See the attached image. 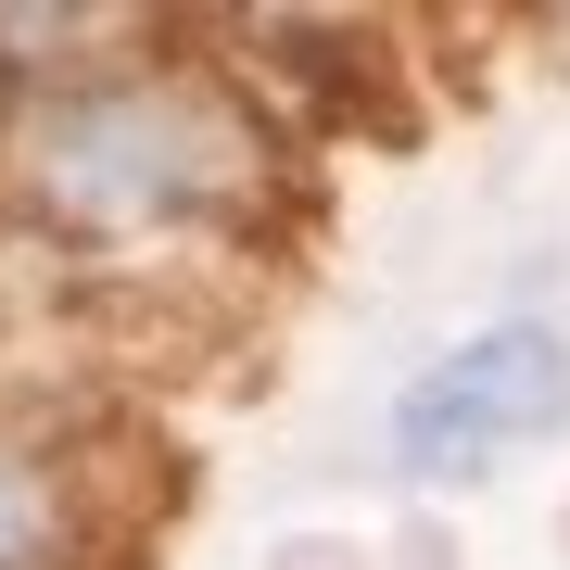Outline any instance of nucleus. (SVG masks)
Here are the masks:
<instances>
[{"instance_id": "obj_2", "label": "nucleus", "mask_w": 570, "mask_h": 570, "mask_svg": "<svg viewBox=\"0 0 570 570\" xmlns=\"http://www.w3.org/2000/svg\"><path fill=\"white\" fill-rule=\"evenodd\" d=\"M39 546H51V494L0 469V570H39Z\"/></svg>"}, {"instance_id": "obj_1", "label": "nucleus", "mask_w": 570, "mask_h": 570, "mask_svg": "<svg viewBox=\"0 0 570 570\" xmlns=\"http://www.w3.org/2000/svg\"><path fill=\"white\" fill-rule=\"evenodd\" d=\"M570 419V343L558 330H482L456 343L444 367H419L406 406H393V456L406 469H482V456H520Z\"/></svg>"}]
</instances>
